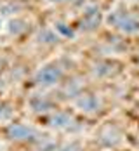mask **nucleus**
Instances as JSON below:
<instances>
[{
    "label": "nucleus",
    "mask_w": 139,
    "mask_h": 151,
    "mask_svg": "<svg viewBox=\"0 0 139 151\" xmlns=\"http://www.w3.org/2000/svg\"><path fill=\"white\" fill-rule=\"evenodd\" d=\"M9 136L12 139H28L33 136V130L26 125H11L9 127Z\"/></svg>",
    "instance_id": "obj_2"
},
{
    "label": "nucleus",
    "mask_w": 139,
    "mask_h": 151,
    "mask_svg": "<svg viewBox=\"0 0 139 151\" xmlns=\"http://www.w3.org/2000/svg\"><path fill=\"white\" fill-rule=\"evenodd\" d=\"M59 78H61V70H59V68H54V66H47V68H44V70L38 73V76H37L38 83H42V85L58 83Z\"/></svg>",
    "instance_id": "obj_1"
},
{
    "label": "nucleus",
    "mask_w": 139,
    "mask_h": 151,
    "mask_svg": "<svg viewBox=\"0 0 139 151\" xmlns=\"http://www.w3.org/2000/svg\"><path fill=\"white\" fill-rule=\"evenodd\" d=\"M80 104H82V106L85 104V108H87V109H96V104H97V101H96L94 97H89V96H84V97L80 99Z\"/></svg>",
    "instance_id": "obj_3"
}]
</instances>
